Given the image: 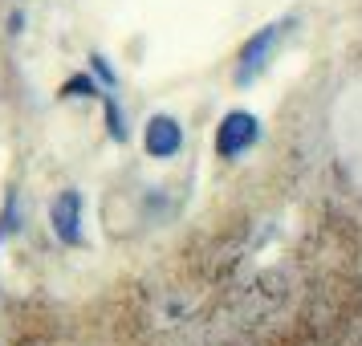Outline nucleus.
I'll use <instances>...</instances> for the list:
<instances>
[{
  "instance_id": "nucleus-1",
  "label": "nucleus",
  "mask_w": 362,
  "mask_h": 346,
  "mask_svg": "<svg viewBox=\"0 0 362 346\" xmlns=\"http://www.w3.org/2000/svg\"><path fill=\"white\" fill-rule=\"evenodd\" d=\"M261 143V118L252 110H228L216 127V155L220 159H240Z\"/></svg>"
},
{
  "instance_id": "nucleus-2",
  "label": "nucleus",
  "mask_w": 362,
  "mask_h": 346,
  "mask_svg": "<svg viewBox=\"0 0 362 346\" xmlns=\"http://www.w3.org/2000/svg\"><path fill=\"white\" fill-rule=\"evenodd\" d=\"M293 25V17L285 21H269L264 29H257V33L248 37L245 45H240V53H236V82H252L257 74L264 69V62L273 57V50H277V41L285 37V29Z\"/></svg>"
},
{
  "instance_id": "nucleus-3",
  "label": "nucleus",
  "mask_w": 362,
  "mask_h": 346,
  "mask_svg": "<svg viewBox=\"0 0 362 346\" xmlns=\"http://www.w3.org/2000/svg\"><path fill=\"white\" fill-rule=\"evenodd\" d=\"M143 151L151 159H175L183 151V127L175 115H151L143 127Z\"/></svg>"
},
{
  "instance_id": "nucleus-4",
  "label": "nucleus",
  "mask_w": 362,
  "mask_h": 346,
  "mask_svg": "<svg viewBox=\"0 0 362 346\" xmlns=\"http://www.w3.org/2000/svg\"><path fill=\"white\" fill-rule=\"evenodd\" d=\"M49 220H53V232H57L62 245L82 248V196L78 192H66V196L53 200Z\"/></svg>"
},
{
  "instance_id": "nucleus-5",
  "label": "nucleus",
  "mask_w": 362,
  "mask_h": 346,
  "mask_svg": "<svg viewBox=\"0 0 362 346\" xmlns=\"http://www.w3.org/2000/svg\"><path fill=\"white\" fill-rule=\"evenodd\" d=\"M102 127H106V134L115 139V143H127V115H122V106H118L115 90H102Z\"/></svg>"
},
{
  "instance_id": "nucleus-6",
  "label": "nucleus",
  "mask_w": 362,
  "mask_h": 346,
  "mask_svg": "<svg viewBox=\"0 0 362 346\" xmlns=\"http://www.w3.org/2000/svg\"><path fill=\"white\" fill-rule=\"evenodd\" d=\"M62 98H78V102H98L102 98V86L94 82V74H74V78H66L62 82Z\"/></svg>"
},
{
  "instance_id": "nucleus-7",
  "label": "nucleus",
  "mask_w": 362,
  "mask_h": 346,
  "mask_svg": "<svg viewBox=\"0 0 362 346\" xmlns=\"http://www.w3.org/2000/svg\"><path fill=\"white\" fill-rule=\"evenodd\" d=\"M90 62V74H94V82H102V90H118V74H115V66H110V57L106 53H90L86 57Z\"/></svg>"
}]
</instances>
